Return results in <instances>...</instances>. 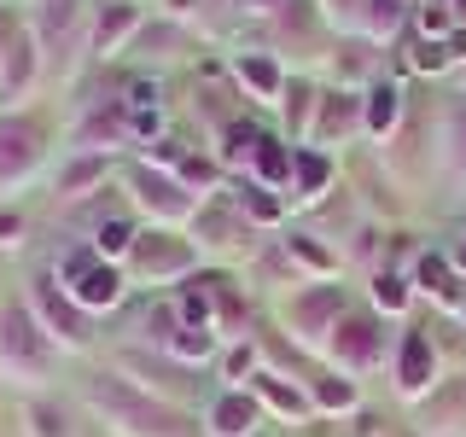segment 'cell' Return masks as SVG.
Returning a JSON list of instances; mask_svg holds the SVG:
<instances>
[{"instance_id": "cell-1", "label": "cell", "mask_w": 466, "mask_h": 437, "mask_svg": "<svg viewBox=\"0 0 466 437\" xmlns=\"http://www.w3.org/2000/svg\"><path fill=\"white\" fill-rule=\"evenodd\" d=\"M82 397L116 437H193V426H187L169 402H157L152 391L128 385V379H116V373H94L82 385Z\"/></svg>"}, {"instance_id": "cell-2", "label": "cell", "mask_w": 466, "mask_h": 437, "mask_svg": "<svg viewBox=\"0 0 466 437\" xmlns=\"http://www.w3.org/2000/svg\"><path fill=\"white\" fill-rule=\"evenodd\" d=\"M0 368L12 379H41L53 368V339L29 310H0Z\"/></svg>"}, {"instance_id": "cell-3", "label": "cell", "mask_w": 466, "mask_h": 437, "mask_svg": "<svg viewBox=\"0 0 466 437\" xmlns=\"http://www.w3.org/2000/svg\"><path fill=\"white\" fill-rule=\"evenodd\" d=\"M58 286L76 298V310H111V303L123 298V274H116L94 245H87V251H70L58 262Z\"/></svg>"}, {"instance_id": "cell-4", "label": "cell", "mask_w": 466, "mask_h": 437, "mask_svg": "<svg viewBox=\"0 0 466 437\" xmlns=\"http://www.w3.org/2000/svg\"><path fill=\"white\" fill-rule=\"evenodd\" d=\"M29 315L41 320V332H47L53 344H65V350H82L87 344V310H76V298L58 291L47 274L29 280Z\"/></svg>"}, {"instance_id": "cell-5", "label": "cell", "mask_w": 466, "mask_h": 437, "mask_svg": "<svg viewBox=\"0 0 466 437\" xmlns=\"http://www.w3.org/2000/svg\"><path fill=\"white\" fill-rule=\"evenodd\" d=\"M339 310H344V291L339 286H309V291H291L286 320L303 344H320L327 332H339Z\"/></svg>"}, {"instance_id": "cell-6", "label": "cell", "mask_w": 466, "mask_h": 437, "mask_svg": "<svg viewBox=\"0 0 466 437\" xmlns=\"http://www.w3.org/2000/svg\"><path fill=\"white\" fill-rule=\"evenodd\" d=\"M128 181H135V198H140V210H152L157 222H181V216H193V193H187V187L175 181V175L135 169Z\"/></svg>"}, {"instance_id": "cell-7", "label": "cell", "mask_w": 466, "mask_h": 437, "mask_svg": "<svg viewBox=\"0 0 466 437\" xmlns=\"http://www.w3.org/2000/svg\"><path fill=\"white\" fill-rule=\"evenodd\" d=\"M35 76H41V53H35V41L24 36H12V47H6V58H0V106H24L29 99V87H35Z\"/></svg>"}, {"instance_id": "cell-8", "label": "cell", "mask_w": 466, "mask_h": 437, "mask_svg": "<svg viewBox=\"0 0 466 437\" xmlns=\"http://www.w3.org/2000/svg\"><path fill=\"white\" fill-rule=\"evenodd\" d=\"M187 262H193V245L169 239V233H140L135 239V269L146 280H169V274H181Z\"/></svg>"}, {"instance_id": "cell-9", "label": "cell", "mask_w": 466, "mask_h": 437, "mask_svg": "<svg viewBox=\"0 0 466 437\" xmlns=\"http://www.w3.org/2000/svg\"><path fill=\"white\" fill-rule=\"evenodd\" d=\"M332 356H339V368H350V373L373 368V361H379V327L368 315H350L344 327L332 332Z\"/></svg>"}, {"instance_id": "cell-10", "label": "cell", "mask_w": 466, "mask_h": 437, "mask_svg": "<svg viewBox=\"0 0 466 437\" xmlns=\"http://www.w3.org/2000/svg\"><path fill=\"white\" fill-rule=\"evenodd\" d=\"M204 432H210V437H251L257 432L251 391H222V397L210 402V414H204Z\"/></svg>"}, {"instance_id": "cell-11", "label": "cell", "mask_w": 466, "mask_h": 437, "mask_svg": "<svg viewBox=\"0 0 466 437\" xmlns=\"http://www.w3.org/2000/svg\"><path fill=\"white\" fill-rule=\"evenodd\" d=\"M350 128H361V99L356 94H327L315 111V128H309V146L320 152V146H332L339 135H350Z\"/></svg>"}, {"instance_id": "cell-12", "label": "cell", "mask_w": 466, "mask_h": 437, "mask_svg": "<svg viewBox=\"0 0 466 437\" xmlns=\"http://www.w3.org/2000/svg\"><path fill=\"white\" fill-rule=\"evenodd\" d=\"M135 24H140V12L128 6V0H111V6H99L94 24H87V47H94V53H116L128 36H135Z\"/></svg>"}, {"instance_id": "cell-13", "label": "cell", "mask_w": 466, "mask_h": 437, "mask_svg": "<svg viewBox=\"0 0 466 437\" xmlns=\"http://www.w3.org/2000/svg\"><path fill=\"white\" fill-rule=\"evenodd\" d=\"M35 158H41V146H35V135H29L24 123L0 128V187H18L24 175L35 169Z\"/></svg>"}, {"instance_id": "cell-14", "label": "cell", "mask_w": 466, "mask_h": 437, "mask_svg": "<svg viewBox=\"0 0 466 437\" xmlns=\"http://www.w3.org/2000/svg\"><path fill=\"white\" fill-rule=\"evenodd\" d=\"M431 368H437L431 339H426V332H402V361H397V385H402V397H420V391L431 385Z\"/></svg>"}, {"instance_id": "cell-15", "label": "cell", "mask_w": 466, "mask_h": 437, "mask_svg": "<svg viewBox=\"0 0 466 437\" xmlns=\"http://www.w3.org/2000/svg\"><path fill=\"white\" fill-rule=\"evenodd\" d=\"M327 181H332V164H327V152H291V198L298 204H315L320 193H327Z\"/></svg>"}, {"instance_id": "cell-16", "label": "cell", "mask_w": 466, "mask_h": 437, "mask_svg": "<svg viewBox=\"0 0 466 437\" xmlns=\"http://www.w3.org/2000/svg\"><path fill=\"white\" fill-rule=\"evenodd\" d=\"M106 169H111V158H106V152H76L65 169L53 175V187H58L65 198H82L94 181H106Z\"/></svg>"}, {"instance_id": "cell-17", "label": "cell", "mask_w": 466, "mask_h": 437, "mask_svg": "<svg viewBox=\"0 0 466 437\" xmlns=\"http://www.w3.org/2000/svg\"><path fill=\"white\" fill-rule=\"evenodd\" d=\"M233 70H239V82L251 87L257 99H268V106L280 99V70H274L262 53H239V58H233Z\"/></svg>"}, {"instance_id": "cell-18", "label": "cell", "mask_w": 466, "mask_h": 437, "mask_svg": "<svg viewBox=\"0 0 466 437\" xmlns=\"http://www.w3.org/2000/svg\"><path fill=\"white\" fill-rule=\"evenodd\" d=\"M397 99H402V94H397V87H390V82H379V87H373V94H368V99H361V128H368V135H385V128H390V123H397V111H402V106H397Z\"/></svg>"}, {"instance_id": "cell-19", "label": "cell", "mask_w": 466, "mask_h": 437, "mask_svg": "<svg viewBox=\"0 0 466 437\" xmlns=\"http://www.w3.org/2000/svg\"><path fill=\"white\" fill-rule=\"evenodd\" d=\"M135 222H128V216H111V222H99L94 228V251L99 257H123V251H135Z\"/></svg>"}, {"instance_id": "cell-20", "label": "cell", "mask_w": 466, "mask_h": 437, "mask_svg": "<svg viewBox=\"0 0 466 437\" xmlns=\"http://www.w3.org/2000/svg\"><path fill=\"white\" fill-rule=\"evenodd\" d=\"M175 361H204L216 350V339H210V327H175V339L164 344Z\"/></svg>"}, {"instance_id": "cell-21", "label": "cell", "mask_w": 466, "mask_h": 437, "mask_svg": "<svg viewBox=\"0 0 466 437\" xmlns=\"http://www.w3.org/2000/svg\"><path fill=\"white\" fill-rule=\"evenodd\" d=\"M257 391H262V397H268L274 408H280V414H298V420H309V414H315V402L303 397V391H286V385H274L268 373H257Z\"/></svg>"}, {"instance_id": "cell-22", "label": "cell", "mask_w": 466, "mask_h": 437, "mask_svg": "<svg viewBox=\"0 0 466 437\" xmlns=\"http://www.w3.org/2000/svg\"><path fill=\"white\" fill-rule=\"evenodd\" d=\"M397 24H402V0H368V18H361V29H368L373 41L397 36Z\"/></svg>"}, {"instance_id": "cell-23", "label": "cell", "mask_w": 466, "mask_h": 437, "mask_svg": "<svg viewBox=\"0 0 466 437\" xmlns=\"http://www.w3.org/2000/svg\"><path fill=\"white\" fill-rule=\"evenodd\" d=\"M204 228H210V239H204V245H245V239H251V228L228 222L222 204H210V210H204Z\"/></svg>"}, {"instance_id": "cell-24", "label": "cell", "mask_w": 466, "mask_h": 437, "mask_svg": "<svg viewBox=\"0 0 466 437\" xmlns=\"http://www.w3.org/2000/svg\"><path fill=\"white\" fill-rule=\"evenodd\" d=\"M239 210H251L257 222H280V198H268V187L239 181Z\"/></svg>"}, {"instance_id": "cell-25", "label": "cell", "mask_w": 466, "mask_h": 437, "mask_svg": "<svg viewBox=\"0 0 466 437\" xmlns=\"http://www.w3.org/2000/svg\"><path fill=\"white\" fill-rule=\"evenodd\" d=\"M286 257H298L303 269H315V274H332V269H339V257H327L320 245H309V233H291V239H286Z\"/></svg>"}, {"instance_id": "cell-26", "label": "cell", "mask_w": 466, "mask_h": 437, "mask_svg": "<svg viewBox=\"0 0 466 437\" xmlns=\"http://www.w3.org/2000/svg\"><path fill=\"white\" fill-rule=\"evenodd\" d=\"M262 140H268V135H257L251 123H233L228 128V164H251V158L262 152Z\"/></svg>"}, {"instance_id": "cell-27", "label": "cell", "mask_w": 466, "mask_h": 437, "mask_svg": "<svg viewBox=\"0 0 466 437\" xmlns=\"http://www.w3.org/2000/svg\"><path fill=\"white\" fill-rule=\"evenodd\" d=\"M257 164V175H268V181H291V152L280 140H262V152L251 158Z\"/></svg>"}, {"instance_id": "cell-28", "label": "cell", "mask_w": 466, "mask_h": 437, "mask_svg": "<svg viewBox=\"0 0 466 437\" xmlns=\"http://www.w3.org/2000/svg\"><path fill=\"white\" fill-rule=\"evenodd\" d=\"M420 286H426L437 303H461V291H455V280H449V269H443V262H431V257L420 262Z\"/></svg>"}, {"instance_id": "cell-29", "label": "cell", "mask_w": 466, "mask_h": 437, "mask_svg": "<svg viewBox=\"0 0 466 437\" xmlns=\"http://www.w3.org/2000/svg\"><path fill=\"white\" fill-rule=\"evenodd\" d=\"M373 303L397 315L402 303H408V280H397V274H373Z\"/></svg>"}, {"instance_id": "cell-30", "label": "cell", "mask_w": 466, "mask_h": 437, "mask_svg": "<svg viewBox=\"0 0 466 437\" xmlns=\"http://www.w3.org/2000/svg\"><path fill=\"white\" fill-rule=\"evenodd\" d=\"M29 426H35V437H70L65 414H58L53 402H29Z\"/></svg>"}, {"instance_id": "cell-31", "label": "cell", "mask_w": 466, "mask_h": 437, "mask_svg": "<svg viewBox=\"0 0 466 437\" xmlns=\"http://www.w3.org/2000/svg\"><path fill=\"white\" fill-rule=\"evenodd\" d=\"M356 402V385L350 379H320L315 385V408H350Z\"/></svg>"}, {"instance_id": "cell-32", "label": "cell", "mask_w": 466, "mask_h": 437, "mask_svg": "<svg viewBox=\"0 0 466 437\" xmlns=\"http://www.w3.org/2000/svg\"><path fill=\"white\" fill-rule=\"evenodd\" d=\"M449 146H455L449 158H455V164H466V99H461L455 111H449Z\"/></svg>"}, {"instance_id": "cell-33", "label": "cell", "mask_w": 466, "mask_h": 437, "mask_svg": "<svg viewBox=\"0 0 466 437\" xmlns=\"http://www.w3.org/2000/svg\"><path fill=\"white\" fill-rule=\"evenodd\" d=\"M414 65H420V70H443V65H449V47H431V41H420V47H414Z\"/></svg>"}, {"instance_id": "cell-34", "label": "cell", "mask_w": 466, "mask_h": 437, "mask_svg": "<svg viewBox=\"0 0 466 437\" xmlns=\"http://www.w3.org/2000/svg\"><path fill=\"white\" fill-rule=\"evenodd\" d=\"M18 233H24V216L18 210H0V245H18Z\"/></svg>"}, {"instance_id": "cell-35", "label": "cell", "mask_w": 466, "mask_h": 437, "mask_svg": "<svg viewBox=\"0 0 466 437\" xmlns=\"http://www.w3.org/2000/svg\"><path fill=\"white\" fill-rule=\"evenodd\" d=\"M228 373H233V379L251 373V350H228Z\"/></svg>"}, {"instance_id": "cell-36", "label": "cell", "mask_w": 466, "mask_h": 437, "mask_svg": "<svg viewBox=\"0 0 466 437\" xmlns=\"http://www.w3.org/2000/svg\"><path fill=\"white\" fill-rule=\"evenodd\" d=\"M420 29H426V36H431V29H449V12H431L426 6V12H420Z\"/></svg>"}, {"instance_id": "cell-37", "label": "cell", "mask_w": 466, "mask_h": 437, "mask_svg": "<svg viewBox=\"0 0 466 437\" xmlns=\"http://www.w3.org/2000/svg\"><path fill=\"white\" fill-rule=\"evenodd\" d=\"M455 262H461V269H466V245H461V251H455Z\"/></svg>"}, {"instance_id": "cell-38", "label": "cell", "mask_w": 466, "mask_h": 437, "mask_svg": "<svg viewBox=\"0 0 466 437\" xmlns=\"http://www.w3.org/2000/svg\"><path fill=\"white\" fill-rule=\"evenodd\" d=\"M455 12H461V18H466V0H455Z\"/></svg>"}]
</instances>
